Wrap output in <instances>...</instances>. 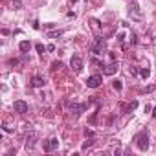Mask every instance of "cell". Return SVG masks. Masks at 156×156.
I'll use <instances>...</instances> for the list:
<instances>
[{
    "instance_id": "6da1fadb",
    "label": "cell",
    "mask_w": 156,
    "mask_h": 156,
    "mask_svg": "<svg viewBox=\"0 0 156 156\" xmlns=\"http://www.w3.org/2000/svg\"><path fill=\"white\" fill-rule=\"evenodd\" d=\"M134 141H136V147L140 149V151H147V149H149V132L141 131L140 134L134 136Z\"/></svg>"
},
{
    "instance_id": "7a4b0ae2",
    "label": "cell",
    "mask_w": 156,
    "mask_h": 156,
    "mask_svg": "<svg viewBox=\"0 0 156 156\" xmlns=\"http://www.w3.org/2000/svg\"><path fill=\"white\" fill-rule=\"evenodd\" d=\"M70 68L76 72V73H81V72H83V68H85L83 57H81V55H73V57L70 59Z\"/></svg>"
},
{
    "instance_id": "3957f363",
    "label": "cell",
    "mask_w": 156,
    "mask_h": 156,
    "mask_svg": "<svg viewBox=\"0 0 156 156\" xmlns=\"http://www.w3.org/2000/svg\"><path fill=\"white\" fill-rule=\"evenodd\" d=\"M105 48H107V42H105V39L97 37L96 40H94V44H92L90 52H92V53H96V55H101V53L105 52Z\"/></svg>"
},
{
    "instance_id": "277c9868",
    "label": "cell",
    "mask_w": 156,
    "mask_h": 156,
    "mask_svg": "<svg viewBox=\"0 0 156 156\" xmlns=\"http://www.w3.org/2000/svg\"><path fill=\"white\" fill-rule=\"evenodd\" d=\"M128 17L132 20H143V11L138 4H131V8H128Z\"/></svg>"
},
{
    "instance_id": "5b68a950",
    "label": "cell",
    "mask_w": 156,
    "mask_h": 156,
    "mask_svg": "<svg viewBox=\"0 0 156 156\" xmlns=\"http://www.w3.org/2000/svg\"><path fill=\"white\" fill-rule=\"evenodd\" d=\"M101 83H103V77H101L99 73H94V76H90L86 79V86L88 88H99Z\"/></svg>"
},
{
    "instance_id": "8992f818",
    "label": "cell",
    "mask_w": 156,
    "mask_h": 156,
    "mask_svg": "<svg viewBox=\"0 0 156 156\" xmlns=\"http://www.w3.org/2000/svg\"><path fill=\"white\" fill-rule=\"evenodd\" d=\"M28 108H30V105L26 103V101H22V99H17L15 103H13V110H15L17 114H26Z\"/></svg>"
},
{
    "instance_id": "52a82bcc",
    "label": "cell",
    "mask_w": 156,
    "mask_h": 156,
    "mask_svg": "<svg viewBox=\"0 0 156 156\" xmlns=\"http://www.w3.org/2000/svg\"><path fill=\"white\" fill-rule=\"evenodd\" d=\"M57 147H59V140L57 138H50V140H46L44 143H42L44 152H52V151H55Z\"/></svg>"
},
{
    "instance_id": "ba28073f",
    "label": "cell",
    "mask_w": 156,
    "mask_h": 156,
    "mask_svg": "<svg viewBox=\"0 0 156 156\" xmlns=\"http://www.w3.org/2000/svg\"><path fill=\"white\" fill-rule=\"evenodd\" d=\"M116 72H118V63H116V61H112L110 64L103 66V73H105V76H114Z\"/></svg>"
},
{
    "instance_id": "9c48e42d",
    "label": "cell",
    "mask_w": 156,
    "mask_h": 156,
    "mask_svg": "<svg viewBox=\"0 0 156 156\" xmlns=\"http://www.w3.org/2000/svg\"><path fill=\"white\" fill-rule=\"evenodd\" d=\"M30 86H33V88H42L44 86V79L40 77V76H33L30 79Z\"/></svg>"
},
{
    "instance_id": "30bf717a",
    "label": "cell",
    "mask_w": 156,
    "mask_h": 156,
    "mask_svg": "<svg viewBox=\"0 0 156 156\" xmlns=\"http://www.w3.org/2000/svg\"><path fill=\"white\" fill-rule=\"evenodd\" d=\"M68 107L72 108V112L76 114V116H79V114L83 112V110H86V108H88V105H86V103H83V105H73V103H68Z\"/></svg>"
},
{
    "instance_id": "8fae6325",
    "label": "cell",
    "mask_w": 156,
    "mask_h": 156,
    "mask_svg": "<svg viewBox=\"0 0 156 156\" xmlns=\"http://www.w3.org/2000/svg\"><path fill=\"white\" fill-rule=\"evenodd\" d=\"M18 50L22 52V53H28L31 50V42H30V40H22V42L18 44Z\"/></svg>"
},
{
    "instance_id": "7c38bea8",
    "label": "cell",
    "mask_w": 156,
    "mask_h": 156,
    "mask_svg": "<svg viewBox=\"0 0 156 156\" xmlns=\"http://www.w3.org/2000/svg\"><path fill=\"white\" fill-rule=\"evenodd\" d=\"M138 107V101H131V103H128L127 107H123V114H128V112H132L134 108Z\"/></svg>"
},
{
    "instance_id": "4fadbf2b",
    "label": "cell",
    "mask_w": 156,
    "mask_h": 156,
    "mask_svg": "<svg viewBox=\"0 0 156 156\" xmlns=\"http://www.w3.org/2000/svg\"><path fill=\"white\" fill-rule=\"evenodd\" d=\"M112 86H114V90H118V92L123 90V85H121L119 79H114V81H112Z\"/></svg>"
},
{
    "instance_id": "5bb4252c",
    "label": "cell",
    "mask_w": 156,
    "mask_h": 156,
    "mask_svg": "<svg viewBox=\"0 0 156 156\" xmlns=\"http://www.w3.org/2000/svg\"><path fill=\"white\" fill-rule=\"evenodd\" d=\"M140 76L143 77V79H147L149 76H151V68H149V66H147V68H141L140 70Z\"/></svg>"
},
{
    "instance_id": "9a60e30c",
    "label": "cell",
    "mask_w": 156,
    "mask_h": 156,
    "mask_svg": "<svg viewBox=\"0 0 156 156\" xmlns=\"http://www.w3.org/2000/svg\"><path fill=\"white\" fill-rule=\"evenodd\" d=\"M61 35H63V30H57V31H50L48 33L50 39H55V37H61Z\"/></svg>"
},
{
    "instance_id": "2e32d148",
    "label": "cell",
    "mask_w": 156,
    "mask_h": 156,
    "mask_svg": "<svg viewBox=\"0 0 156 156\" xmlns=\"http://www.w3.org/2000/svg\"><path fill=\"white\" fill-rule=\"evenodd\" d=\"M154 88H156L154 85H149V86H145V88H141V90H140V92H141V94H149V92H152V90H154Z\"/></svg>"
},
{
    "instance_id": "e0dca14e",
    "label": "cell",
    "mask_w": 156,
    "mask_h": 156,
    "mask_svg": "<svg viewBox=\"0 0 156 156\" xmlns=\"http://www.w3.org/2000/svg\"><path fill=\"white\" fill-rule=\"evenodd\" d=\"M59 68H63V63H61V61H53V63H52V70H59Z\"/></svg>"
},
{
    "instance_id": "ac0fdd59",
    "label": "cell",
    "mask_w": 156,
    "mask_h": 156,
    "mask_svg": "<svg viewBox=\"0 0 156 156\" xmlns=\"http://www.w3.org/2000/svg\"><path fill=\"white\" fill-rule=\"evenodd\" d=\"M35 50H37V52L40 53V55H44V50H48V48H44L42 44H37V46H35Z\"/></svg>"
},
{
    "instance_id": "d6986e66",
    "label": "cell",
    "mask_w": 156,
    "mask_h": 156,
    "mask_svg": "<svg viewBox=\"0 0 156 156\" xmlns=\"http://www.w3.org/2000/svg\"><path fill=\"white\" fill-rule=\"evenodd\" d=\"M90 22H92V28H94V30H99V28H101V24L97 22V20H96V18H92V20H90Z\"/></svg>"
},
{
    "instance_id": "ffe728a7",
    "label": "cell",
    "mask_w": 156,
    "mask_h": 156,
    "mask_svg": "<svg viewBox=\"0 0 156 156\" xmlns=\"http://www.w3.org/2000/svg\"><path fill=\"white\" fill-rule=\"evenodd\" d=\"M94 145V140H86L85 143H83V149H88V147H92Z\"/></svg>"
},
{
    "instance_id": "44dd1931",
    "label": "cell",
    "mask_w": 156,
    "mask_h": 156,
    "mask_svg": "<svg viewBox=\"0 0 156 156\" xmlns=\"http://www.w3.org/2000/svg\"><path fill=\"white\" fill-rule=\"evenodd\" d=\"M131 44H138V37H136V33H131Z\"/></svg>"
},
{
    "instance_id": "7402d4cb",
    "label": "cell",
    "mask_w": 156,
    "mask_h": 156,
    "mask_svg": "<svg viewBox=\"0 0 156 156\" xmlns=\"http://www.w3.org/2000/svg\"><path fill=\"white\" fill-rule=\"evenodd\" d=\"M138 73H140V70L136 66H131V76H138Z\"/></svg>"
},
{
    "instance_id": "603a6c76",
    "label": "cell",
    "mask_w": 156,
    "mask_h": 156,
    "mask_svg": "<svg viewBox=\"0 0 156 156\" xmlns=\"http://www.w3.org/2000/svg\"><path fill=\"white\" fill-rule=\"evenodd\" d=\"M33 28H35V30H39V28H40V24L37 22V20H33Z\"/></svg>"
},
{
    "instance_id": "cb8c5ba5",
    "label": "cell",
    "mask_w": 156,
    "mask_h": 156,
    "mask_svg": "<svg viewBox=\"0 0 156 156\" xmlns=\"http://www.w3.org/2000/svg\"><path fill=\"white\" fill-rule=\"evenodd\" d=\"M151 114H152V116H154V118H156V107H154V108H152V112H151Z\"/></svg>"
},
{
    "instance_id": "d4e9b609",
    "label": "cell",
    "mask_w": 156,
    "mask_h": 156,
    "mask_svg": "<svg viewBox=\"0 0 156 156\" xmlns=\"http://www.w3.org/2000/svg\"><path fill=\"white\" fill-rule=\"evenodd\" d=\"M152 44H156V35H154V39H152Z\"/></svg>"
},
{
    "instance_id": "484cf974",
    "label": "cell",
    "mask_w": 156,
    "mask_h": 156,
    "mask_svg": "<svg viewBox=\"0 0 156 156\" xmlns=\"http://www.w3.org/2000/svg\"><path fill=\"white\" fill-rule=\"evenodd\" d=\"M70 2H72V4H76V2H77V0H70Z\"/></svg>"
}]
</instances>
